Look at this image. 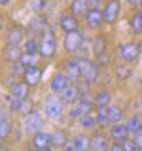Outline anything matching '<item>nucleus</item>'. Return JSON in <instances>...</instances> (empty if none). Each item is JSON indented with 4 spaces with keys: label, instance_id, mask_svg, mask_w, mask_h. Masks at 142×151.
I'll use <instances>...</instances> for the list:
<instances>
[{
    "label": "nucleus",
    "instance_id": "23",
    "mask_svg": "<svg viewBox=\"0 0 142 151\" xmlns=\"http://www.w3.org/2000/svg\"><path fill=\"white\" fill-rule=\"evenodd\" d=\"M28 85L27 81H17L12 85V89H9V96L13 98H28Z\"/></svg>",
    "mask_w": 142,
    "mask_h": 151
},
{
    "label": "nucleus",
    "instance_id": "42",
    "mask_svg": "<svg viewBox=\"0 0 142 151\" xmlns=\"http://www.w3.org/2000/svg\"><path fill=\"white\" fill-rule=\"evenodd\" d=\"M127 2H129V4H131V6H136V4H138V2H140V0H127Z\"/></svg>",
    "mask_w": 142,
    "mask_h": 151
},
{
    "label": "nucleus",
    "instance_id": "1",
    "mask_svg": "<svg viewBox=\"0 0 142 151\" xmlns=\"http://www.w3.org/2000/svg\"><path fill=\"white\" fill-rule=\"evenodd\" d=\"M64 104L66 102L63 100V96L59 93H51L44 102V113L49 119H61L64 113V108H66Z\"/></svg>",
    "mask_w": 142,
    "mask_h": 151
},
{
    "label": "nucleus",
    "instance_id": "43",
    "mask_svg": "<svg viewBox=\"0 0 142 151\" xmlns=\"http://www.w3.org/2000/svg\"><path fill=\"white\" fill-rule=\"evenodd\" d=\"M136 8H138V9H142V0H140L138 4H136Z\"/></svg>",
    "mask_w": 142,
    "mask_h": 151
},
{
    "label": "nucleus",
    "instance_id": "36",
    "mask_svg": "<svg viewBox=\"0 0 142 151\" xmlns=\"http://www.w3.org/2000/svg\"><path fill=\"white\" fill-rule=\"evenodd\" d=\"M95 59H97L95 63H97L99 66H101V68H106V66L110 64V55H108L106 51H104V53H101V55H97Z\"/></svg>",
    "mask_w": 142,
    "mask_h": 151
},
{
    "label": "nucleus",
    "instance_id": "12",
    "mask_svg": "<svg viewBox=\"0 0 142 151\" xmlns=\"http://www.w3.org/2000/svg\"><path fill=\"white\" fill-rule=\"evenodd\" d=\"M108 136H110L112 142H123L131 136V132H129L125 123H112L108 127Z\"/></svg>",
    "mask_w": 142,
    "mask_h": 151
},
{
    "label": "nucleus",
    "instance_id": "34",
    "mask_svg": "<svg viewBox=\"0 0 142 151\" xmlns=\"http://www.w3.org/2000/svg\"><path fill=\"white\" fill-rule=\"evenodd\" d=\"M12 136V125L8 119H0V142L8 140Z\"/></svg>",
    "mask_w": 142,
    "mask_h": 151
},
{
    "label": "nucleus",
    "instance_id": "16",
    "mask_svg": "<svg viewBox=\"0 0 142 151\" xmlns=\"http://www.w3.org/2000/svg\"><path fill=\"white\" fill-rule=\"evenodd\" d=\"M51 136H53V134H49V132L38 130L36 134H32V147H34V149H42V151L49 149L51 147Z\"/></svg>",
    "mask_w": 142,
    "mask_h": 151
},
{
    "label": "nucleus",
    "instance_id": "29",
    "mask_svg": "<svg viewBox=\"0 0 142 151\" xmlns=\"http://www.w3.org/2000/svg\"><path fill=\"white\" fill-rule=\"evenodd\" d=\"M97 129H102V130H106L108 127L112 125V121H110V117H108V108H101V110H97Z\"/></svg>",
    "mask_w": 142,
    "mask_h": 151
},
{
    "label": "nucleus",
    "instance_id": "18",
    "mask_svg": "<svg viewBox=\"0 0 142 151\" xmlns=\"http://www.w3.org/2000/svg\"><path fill=\"white\" fill-rule=\"evenodd\" d=\"M25 40V28L21 25H12L6 32V44H13V45H19L21 42Z\"/></svg>",
    "mask_w": 142,
    "mask_h": 151
},
{
    "label": "nucleus",
    "instance_id": "39",
    "mask_svg": "<svg viewBox=\"0 0 142 151\" xmlns=\"http://www.w3.org/2000/svg\"><path fill=\"white\" fill-rule=\"evenodd\" d=\"M89 8H102V0H87Z\"/></svg>",
    "mask_w": 142,
    "mask_h": 151
},
{
    "label": "nucleus",
    "instance_id": "27",
    "mask_svg": "<svg viewBox=\"0 0 142 151\" xmlns=\"http://www.w3.org/2000/svg\"><path fill=\"white\" fill-rule=\"evenodd\" d=\"M80 127H82L83 130H93V129H97V115H95L93 111H87L85 115L80 117Z\"/></svg>",
    "mask_w": 142,
    "mask_h": 151
},
{
    "label": "nucleus",
    "instance_id": "41",
    "mask_svg": "<svg viewBox=\"0 0 142 151\" xmlns=\"http://www.w3.org/2000/svg\"><path fill=\"white\" fill-rule=\"evenodd\" d=\"M9 4H12V0H0V6H2V8L9 6Z\"/></svg>",
    "mask_w": 142,
    "mask_h": 151
},
{
    "label": "nucleus",
    "instance_id": "9",
    "mask_svg": "<svg viewBox=\"0 0 142 151\" xmlns=\"http://www.w3.org/2000/svg\"><path fill=\"white\" fill-rule=\"evenodd\" d=\"M63 72L70 78V81H80V79H82V66H80V59H78V57H72V59L64 60Z\"/></svg>",
    "mask_w": 142,
    "mask_h": 151
},
{
    "label": "nucleus",
    "instance_id": "40",
    "mask_svg": "<svg viewBox=\"0 0 142 151\" xmlns=\"http://www.w3.org/2000/svg\"><path fill=\"white\" fill-rule=\"evenodd\" d=\"M135 142H136V147L142 149V130L138 132V134H135Z\"/></svg>",
    "mask_w": 142,
    "mask_h": 151
},
{
    "label": "nucleus",
    "instance_id": "35",
    "mask_svg": "<svg viewBox=\"0 0 142 151\" xmlns=\"http://www.w3.org/2000/svg\"><path fill=\"white\" fill-rule=\"evenodd\" d=\"M30 8L34 13H44L47 8V0H30Z\"/></svg>",
    "mask_w": 142,
    "mask_h": 151
},
{
    "label": "nucleus",
    "instance_id": "24",
    "mask_svg": "<svg viewBox=\"0 0 142 151\" xmlns=\"http://www.w3.org/2000/svg\"><path fill=\"white\" fill-rule=\"evenodd\" d=\"M21 55H23V51H21V47L19 45H13V44H8L6 45V49H4V60H8V63H17L19 59H21Z\"/></svg>",
    "mask_w": 142,
    "mask_h": 151
},
{
    "label": "nucleus",
    "instance_id": "4",
    "mask_svg": "<svg viewBox=\"0 0 142 151\" xmlns=\"http://www.w3.org/2000/svg\"><path fill=\"white\" fill-rule=\"evenodd\" d=\"M83 45V34L82 30H70V32H64V40H63V47L66 53H78Z\"/></svg>",
    "mask_w": 142,
    "mask_h": 151
},
{
    "label": "nucleus",
    "instance_id": "32",
    "mask_svg": "<svg viewBox=\"0 0 142 151\" xmlns=\"http://www.w3.org/2000/svg\"><path fill=\"white\" fill-rule=\"evenodd\" d=\"M108 117H110L112 123H121L125 113H123V108L120 106H108Z\"/></svg>",
    "mask_w": 142,
    "mask_h": 151
},
{
    "label": "nucleus",
    "instance_id": "28",
    "mask_svg": "<svg viewBox=\"0 0 142 151\" xmlns=\"http://www.w3.org/2000/svg\"><path fill=\"white\" fill-rule=\"evenodd\" d=\"M70 142L68 134L64 130H57L53 136H51V147H59V149H64V145Z\"/></svg>",
    "mask_w": 142,
    "mask_h": 151
},
{
    "label": "nucleus",
    "instance_id": "26",
    "mask_svg": "<svg viewBox=\"0 0 142 151\" xmlns=\"http://www.w3.org/2000/svg\"><path fill=\"white\" fill-rule=\"evenodd\" d=\"M44 59L40 53H27V51H23L21 59H19V63H21L25 68H28V66H38L40 64V60Z\"/></svg>",
    "mask_w": 142,
    "mask_h": 151
},
{
    "label": "nucleus",
    "instance_id": "25",
    "mask_svg": "<svg viewBox=\"0 0 142 151\" xmlns=\"http://www.w3.org/2000/svg\"><path fill=\"white\" fill-rule=\"evenodd\" d=\"M87 9H89V4H87V0H70L68 12H72L74 15H78V17H83Z\"/></svg>",
    "mask_w": 142,
    "mask_h": 151
},
{
    "label": "nucleus",
    "instance_id": "22",
    "mask_svg": "<svg viewBox=\"0 0 142 151\" xmlns=\"http://www.w3.org/2000/svg\"><path fill=\"white\" fill-rule=\"evenodd\" d=\"M125 125H127V129H129V132L133 136L138 134L142 130V113H133V115H129L127 121H125Z\"/></svg>",
    "mask_w": 142,
    "mask_h": 151
},
{
    "label": "nucleus",
    "instance_id": "20",
    "mask_svg": "<svg viewBox=\"0 0 142 151\" xmlns=\"http://www.w3.org/2000/svg\"><path fill=\"white\" fill-rule=\"evenodd\" d=\"M42 79V70L40 66H28V68H25V72H23V81H27L28 85H38Z\"/></svg>",
    "mask_w": 142,
    "mask_h": 151
},
{
    "label": "nucleus",
    "instance_id": "5",
    "mask_svg": "<svg viewBox=\"0 0 142 151\" xmlns=\"http://www.w3.org/2000/svg\"><path fill=\"white\" fill-rule=\"evenodd\" d=\"M102 15L106 25H114L117 23V19L121 15V2L120 0H106L102 6Z\"/></svg>",
    "mask_w": 142,
    "mask_h": 151
},
{
    "label": "nucleus",
    "instance_id": "11",
    "mask_svg": "<svg viewBox=\"0 0 142 151\" xmlns=\"http://www.w3.org/2000/svg\"><path fill=\"white\" fill-rule=\"evenodd\" d=\"M59 27L63 32H70V30H78L80 28V17L74 15L72 12H64L59 17Z\"/></svg>",
    "mask_w": 142,
    "mask_h": 151
},
{
    "label": "nucleus",
    "instance_id": "14",
    "mask_svg": "<svg viewBox=\"0 0 142 151\" xmlns=\"http://www.w3.org/2000/svg\"><path fill=\"white\" fill-rule=\"evenodd\" d=\"M59 94L63 96V100H64L66 104H74V102L80 100V96H82V89H80V85L76 83V81H70V83L64 87V91L59 93Z\"/></svg>",
    "mask_w": 142,
    "mask_h": 151
},
{
    "label": "nucleus",
    "instance_id": "21",
    "mask_svg": "<svg viewBox=\"0 0 142 151\" xmlns=\"http://www.w3.org/2000/svg\"><path fill=\"white\" fill-rule=\"evenodd\" d=\"M110 102H112V93L108 91V89H101V91L93 96V106L97 108V110H101V108H108Z\"/></svg>",
    "mask_w": 142,
    "mask_h": 151
},
{
    "label": "nucleus",
    "instance_id": "7",
    "mask_svg": "<svg viewBox=\"0 0 142 151\" xmlns=\"http://www.w3.org/2000/svg\"><path fill=\"white\" fill-rule=\"evenodd\" d=\"M117 53H120L121 60L125 64H133L140 57V47H138V44H135V42H127V44H121L120 45Z\"/></svg>",
    "mask_w": 142,
    "mask_h": 151
},
{
    "label": "nucleus",
    "instance_id": "19",
    "mask_svg": "<svg viewBox=\"0 0 142 151\" xmlns=\"http://www.w3.org/2000/svg\"><path fill=\"white\" fill-rule=\"evenodd\" d=\"M47 27L49 25H47V17L44 15V13H36V15L30 19V25H28L32 34H42Z\"/></svg>",
    "mask_w": 142,
    "mask_h": 151
},
{
    "label": "nucleus",
    "instance_id": "38",
    "mask_svg": "<svg viewBox=\"0 0 142 151\" xmlns=\"http://www.w3.org/2000/svg\"><path fill=\"white\" fill-rule=\"evenodd\" d=\"M131 72H133V70L129 68V64H127V66H120V68L116 70V74L120 76L121 79H127V78H129V74H131Z\"/></svg>",
    "mask_w": 142,
    "mask_h": 151
},
{
    "label": "nucleus",
    "instance_id": "6",
    "mask_svg": "<svg viewBox=\"0 0 142 151\" xmlns=\"http://www.w3.org/2000/svg\"><path fill=\"white\" fill-rule=\"evenodd\" d=\"M44 127V113L40 110H32L25 115V130L28 134H36Z\"/></svg>",
    "mask_w": 142,
    "mask_h": 151
},
{
    "label": "nucleus",
    "instance_id": "37",
    "mask_svg": "<svg viewBox=\"0 0 142 151\" xmlns=\"http://www.w3.org/2000/svg\"><path fill=\"white\" fill-rule=\"evenodd\" d=\"M121 145H123V151H136L138 147H136V142H135V138H127V140H123L121 142Z\"/></svg>",
    "mask_w": 142,
    "mask_h": 151
},
{
    "label": "nucleus",
    "instance_id": "10",
    "mask_svg": "<svg viewBox=\"0 0 142 151\" xmlns=\"http://www.w3.org/2000/svg\"><path fill=\"white\" fill-rule=\"evenodd\" d=\"M64 149H70V151H87V149H91V136H87L85 132H82V134L74 136V138L64 145Z\"/></svg>",
    "mask_w": 142,
    "mask_h": 151
},
{
    "label": "nucleus",
    "instance_id": "15",
    "mask_svg": "<svg viewBox=\"0 0 142 151\" xmlns=\"http://www.w3.org/2000/svg\"><path fill=\"white\" fill-rule=\"evenodd\" d=\"M68 83H70L68 76L64 72H57V74H53V78L49 79V91L51 93H63Z\"/></svg>",
    "mask_w": 142,
    "mask_h": 151
},
{
    "label": "nucleus",
    "instance_id": "17",
    "mask_svg": "<svg viewBox=\"0 0 142 151\" xmlns=\"http://www.w3.org/2000/svg\"><path fill=\"white\" fill-rule=\"evenodd\" d=\"M9 110L15 113H23L27 115L28 111H32V102L28 98H13L9 96Z\"/></svg>",
    "mask_w": 142,
    "mask_h": 151
},
{
    "label": "nucleus",
    "instance_id": "13",
    "mask_svg": "<svg viewBox=\"0 0 142 151\" xmlns=\"http://www.w3.org/2000/svg\"><path fill=\"white\" fill-rule=\"evenodd\" d=\"M110 144H112L110 136L104 134L102 129L99 132H95V134H91V149L93 151H106V149H110Z\"/></svg>",
    "mask_w": 142,
    "mask_h": 151
},
{
    "label": "nucleus",
    "instance_id": "33",
    "mask_svg": "<svg viewBox=\"0 0 142 151\" xmlns=\"http://www.w3.org/2000/svg\"><path fill=\"white\" fill-rule=\"evenodd\" d=\"M106 51V38L104 36H97L95 38V42H93V55L97 57V55H101Z\"/></svg>",
    "mask_w": 142,
    "mask_h": 151
},
{
    "label": "nucleus",
    "instance_id": "31",
    "mask_svg": "<svg viewBox=\"0 0 142 151\" xmlns=\"http://www.w3.org/2000/svg\"><path fill=\"white\" fill-rule=\"evenodd\" d=\"M23 51L27 53H40V38H27L23 42Z\"/></svg>",
    "mask_w": 142,
    "mask_h": 151
},
{
    "label": "nucleus",
    "instance_id": "3",
    "mask_svg": "<svg viewBox=\"0 0 142 151\" xmlns=\"http://www.w3.org/2000/svg\"><path fill=\"white\" fill-rule=\"evenodd\" d=\"M80 66H82V79L85 81V85H93L101 79V66L95 60L80 59Z\"/></svg>",
    "mask_w": 142,
    "mask_h": 151
},
{
    "label": "nucleus",
    "instance_id": "8",
    "mask_svg": "<svg viewBox=\"0 0 142 151\" xmlns=\"http://www.w3.org/2000/svg\"><path fill=\"white\" fill-rule=\"evenodd\" d=\"M83 21H85V25H87L89 28H93V30L101 28L102 23H104L102 8H89L87 12H85V15H83Z\"/></svg>",
    "mask_w": 142,
    "mask_h": 151
},
{
    "label": "nucleus",
    "instance_id": "2",
    "mask_svg": "<svg viewBox=\"0 0 142 151\" xmlns=\"http://www.w3.org/2000/svg\"><path fill=\"white\" fill-rule=\"evenodd\" d=\"M57 36L53 32V28L47 27L44 32L40 34V55L44 59H53L57 53Z\"/></svg>",
    "mask_w": 142,
    "mask_h": 151
},
{
    "label": "nucleus",
    "instance_id": "30",
    "mask_svg": "<svg viewBox=\"0 0 142 151\" xmlns=\"http://www.w3.org/2000/svg\"><path fill=\"white\" fill-rule=\"evenodd\" d=\"M129 27L133 34H142V9L133 13V17L129 19Z\"/></svg>",
    "mask_w": 142,
    "mask_h": 151
}]
</instances>
